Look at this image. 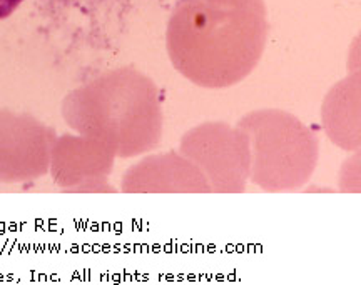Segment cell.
Masks as SVG:
<instances>
[{"label":"cell","mask_w":361,"mask_h":285,"mask_svg":"<svg viewBox=\"0 0 361 285\" xmlns=\"http://www.w3.org/2000/svg\"><path fill=\"white\" fill-rule=\"evenodd\" d=\"M24 0H0V19H7Z\"/></svg>","instance_id":"7a4b0ae2"},{"label":"cell","mask_w":361,"mask_h":285,"mask_svg":"<svg viewBox=\"0 0 361 285\" xmlns=\"http://www.w3.org/2000/svg\"><path fill=\"white\" fill-rule=\"evenodd\" d=\"M168 52L180 74L226 89L256 69L268 40L264 0H183L168 25Z\"/></svg>","instance_id":"6da1fadb"}]
</instances>
